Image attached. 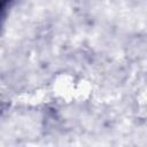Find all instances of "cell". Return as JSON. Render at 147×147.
Segmentation results:
<instances>
[{
  "mask_svg": "<svg viewBox=\"0 0 147 147\" xmlns=\"http://www.w3.org/2000/svg\"><path fill=\"white\" fill-rule=\"evenodd\" d=\"M13 1H14V0H1V11H2V15L5 14L6 9L11 6Z\"/></svg>",
  "mask_w": 147,
  "mask_h": 147,
  "instance_id": "obj_1",
  "label": "cell"
}]
</instances>
